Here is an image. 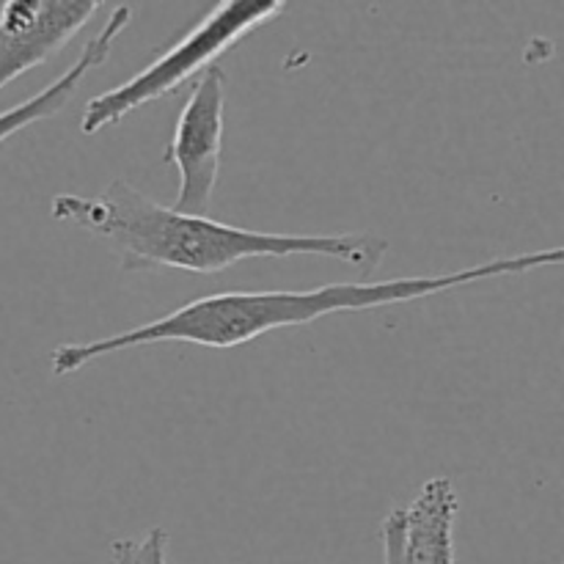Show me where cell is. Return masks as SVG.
<instances>
[{
	"instance_id": "3957f363",
	"label": "cell",
	"mask_w": 564,
	"mask_h": 564,
	"mask_svg": "<svg viewBox=\"0 0 564 564\" xmlns=\"http://www.w3.org/2000/svg\"><path fill=\"white\" fill-rule=\"evenodd\" d=\"M284 0H224L215 6L191 33L180 39L174 47L127 77L119 86L97 94L86 102L80 116L83 135H99L108 127L119 124L127 116L141 110L143 105L169 97L193 77H202L220 55L240 44L248 33L268 25L270 20L284 14Z\"/></svg>"
},
{
	"instance_id": "6da1fadb",
	"label": "cell",
	"mask_w": 564,
	"mask_h": 564,
	"mask_svg": "<svg viewBox=\"0 0 564 564\" xmlns=\"http://www.w3.org/2000/svg\"><path fill=\"white\" fill-rule=\"evenodd\" d=\"M562 248L549 251H527L516 257L488 259L482 264L460 270H446L433 275H405L389 281H347V284H325L314 290H279V292H220V295L196 297L185 306L174 308L165 317L135 325L121 334L102 336L91 341H72L50 352V372L55 378H69L99 358L135 347L185 341V345L229 350L246 341L259 339L270 330L297 328L319 317L339 312H369V308L397 306V303L422 301L441 292L460 290L479 281L505 279V275L532 273L549 264H562Z\"/></svg>"
},
{
	"instance_id": "52a82bcc",
	"label": "cell",
	"mask_w": 564,
	"mask_h": 564,
	"mask_svg": "<svg viewBox=\"0 0 564 564\" xmlns=\"http://www.w3.org/2000/svg\"><path fill=\"white\" fill-rule=\"evenodd\" d=\"M455 482L433 477L422 485L416 499L405 507L408 562L411 564H455L457 523Z\"/></svg>"
},
{
	"instance_id": "277c9868",
	"label": "cell",
	"mask_w": 564,
	"mask_h": 564,
	"mask_svg": "<svg viewBox=\"0 0 564 564\" xmlns=\"http://www.w3.org/2000/svg\"><path fill=\"white\" fill-rule=\"evenodd\" d=\"M226 127V75L218 64L209 66L193 86L182 105L174 135L169 143V160L180 174L174 209L191 215L207 213L220 174Z\"/></svg>"
},
{
	"instance_id": "8992f818",
	"label": "cell",
	"mask_w": 564,
	"mask_h": 564,
	"mask_svg": "<svg viewBox=\"0 0 564 564\" xmlns=\"http://www.w3.org/2000/svg\"><path fill=\"white\" fill-rule=\"evenodd\" d=\"M132 9L130 6H116L110 11V17L105 20V25L94 33L86 42V47L80 50V55L75 58V64L66 72H61L53 83L42 88L39 94H33L25 102L14 105V108H6L0 113V143H6L9 138H14L17 132L28 130V127L39 124V121L50 119V116L61 113V110L69 105V99L75 97V91L80 88V83L86 80V75L97 66H102L110 58V50H113L116 39L124 33V28L130 25Z\"/></svg>"
},
{
	"instance_id": "9c48e42d",
	"label": "cell",
	"mask_w": 564,
	"mask_h": 564,
	"mask_svg": "<svg viewBox=\"0 0 564 564\" xmlns=\"http://www.w3.org/2000/svg\"><path fill=\"white\" fill-rule=\"evenodd\" d=\"M380 543H383V564H411L408 562L405 507H391L389 516L383 518Z\"/></svg>"
},
{
	"instance_id": "7a4b0ae2",
	"label": "cell",
	"mask_w": 564,
	"mask_h": 564,
	"mask_svg": "<svg viewBox=\"0 0 564 564\" xmlns=\"http://www.w3.org/2000/svg\"><path fill=\"white\" fill-rule=\"evenodd\" d=\"M50 215L58 224L80 226L108 242L124 270H187L209 275L246 259L319 257L369 275L389 253V240L369 231L279 235L180 213L149 198L127 180H113L97 196H53Z\"/></svg>"
},
{
	"instance_id": "5b68a950",
	"label": "cell",
	"mask_w": 564,
	"mask_h": 564,
	"mask_svg": "<svg viewBox=\"0 0 564 564\" xmlns=\"http://www.w3.org/2000/svg\"><path fill=\"white\" fill-rule=\"evenodd\" d=\"M97 11V0H6L0 6V88L53 58Z\"/></svg>"
},
{
	"instance_id": "ba28073f",
	"label": "cell",
	"mask_w": 564,
	"mask_h": 564,
	"mask_svg": "<svg viewBox=\"0 0 564 564\" xmlns=\"http://www.w3.org/2000/svg\"><path fill=\"white\" fill-rule=\"evenodd\" d=\"M113 564H169V534L154 527L141 538L110 540Z\"/></svg>"
}]
</instances>
